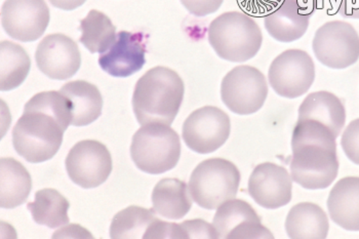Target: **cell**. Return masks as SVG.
Here are the masks:
<instances>
[{
    "mask_svg": "<svg viewBox=\"0 0 359 239\" xmlns=\"http://www.w3.org/2000/svg\"><path fill=\"white\" fill-rule=\"evenodd\" d=\"M72 123V103L61 92H42L32 97L13 130L17 153L31 163L50 161L63 143Z\"/></svg>",
    "mask_w": 359,
    "mask_h": 239,
    "instance_id": "obj_1",
    "label": "cell"
},
{
    "mask_svg": "<svg viewBox=\"0 0 359 239\" xmlns=\"http://www.w3.org/2000/svg\"><path fill=\"white\" fill-rule=\"evenodd\" d=\"M337 137L329 128L311 119H298L292 136V181L307 190L331 186L339 172Z\"/></svg>",
    "mask_w": 359,
    "mask_h": 239,
    "instance_id": "obj_2",
    "label": "cell"
},
{
    "mask_svg": "<svg viewBox=\"0 0 359 239\" xmlns=\"http://www.w3.org/2000/svg\"><path fill=\"white\" fill-rule=\"evenodd\" d=\"M185 86L176 72L163 66L148 70L135 86L133 109L141 125H170L183 103Z\"/></svg>",
    "mask_w": 359,
    "mask_h": 239,
    "instance_id": "obj_3",
    "label": "cell"
},
{
    "mask_svg": "<svg viewBox=\"0 0 359 239\" xmlns=\"http://www.w3.org/2000/svg\"><path fill=\"white\" fill-rule=\"evenodd\" d=\"M208 41L221 59L243 63L255 57L263 43L257 22L243 12H227L208 26Z\"/></svg>",
    "mask_w": 359,
    "mask_h": 239,
    "instance_id": "obj_4",
    "label": "cell"
},
{
    "mask_svg": "<svg viewBox=\"0 0 359 239\" xmlns=\"http://www.w3.org/2000/svg\"><path fill=\"white\" fill-rule=\"evenodd\" d=\"M130 156L136 167L150 175L174 169L181 157V140L176 130L165 123L142 125L133 137Z\"/></svg>",
    "mask_w": 359,
    "mask_h": 239,
    "instance_id": "obj_5",
    "label": "cell"
},
{
    "mask_svg": "<svg viewBox=\"0 0 359 239\" xmlns=\"http://www.w3.org/2000/svg\"><path fill=\"white\" fill-rule=\"evenodd\" d=\"M241 184V172L231 161L210 158L201 161L189 181V190L197 205L217 210L226 201L234 199Z\"/></svg>",
    "mask_w": 359,
    "mask_h": 239,
    "instance_id": "obj_6",
    "label": "cell"
},
{
    "mask_svg": "<svg viewBox=\"0 0 359 239\" xmlns=\"http://www.w3.org/2000/svg\"><path fill=\"white\" fill-rule=\"evenodd\" d=\"M265 75L249 65L230 70L221 83V98L226 107L238 115H250L262 109L268 96Z\"/></svg>",
    "mask_w": 359,
    "mask_h": 239,
    "instance_id": "obj_7",
    "label": "cell"
},
{
    "mask_svg": "<svg viewBox=\"0 0 359 239\" xmlns=\"http://www.w3.org/2000/svg\"><path fill=\"white\" fill-rule=\"evenodd\" d=\"M312 48L323 65L332 69H345L358 61L359 35L347 22H327L316 31Z\"/></svg>",
    "mask_w": 359,
    "mask_h": 239,
    "instance_id": "obj_8",
    "label": "cell"
},
{
    "mask_svg": "<svg viewBox=\"0 0 359 239\" xmlns=\"http://www.w3.org/2000/svg\"><path fill=\"white\" fill-rule=\"evenodd\" d=\"M316 65L307 52L287 50L278 55L268 70V81L278 96L296 99L313 85Z\"/></svg>",
    "mask_w": 359,
    "mask_h": 239,
    "instance_id": "obj_9",
    "label": "cell"
},
{
    "mask_svg": "<svg viewBox=\"0 0 359 239\" xmlns=\"http://www.w3.org/2000/svg\"><path fill=\"white\" fill-rule=\"evenodd\" d=\"M231 121L227 113L214 106L192 112L184 121L182 137L187 147L199 154L217 151L227 142Z\"/></svg>",
    "mask_w": 359,
    "mask_h": 239,
    "instance_id": "obj_10",
    "label": "cell"
},
{
    "mask_svg": "<svg viewBox=\"0 0 359 239\" xmlns=\"http://www.w3.org/2000/svg\"><path fill=\"white\" fill-rule=\"evenodd\" d=\"M73 183L83 189H93L105 183L112 172V157L101 142L83 140L73 146L65 161Z\"/></svg>",
    "mask_w": 359,
    "mask_h": 239,
    "instance_id": "obj_11",
    "label": "cell"
},
{
    "mask_svg": "<svg viewBox=\"0 0 359 239\" xmlns=\"http://www.w3.org/2000/svg\"><path fill=\"white\" fill-rule=\"evenodd\" d=\"M50 13L44 0H6L1 6V26L15 41L31 43L43 35Z\"/></svg>",
    "mask_w": 359,
    "mask_h": 239,
    "instance_id": "obj_12",
    "label": "cell"
},
{
    "mask_svg": "<svg viewBox=\"0 0 359 239\" xmlns=\"http://www.w3.org/2000/svg\"><path fill=\"white\" fill-rule=\"evenodd\" d=\"M35 60L44 75L57 81L71 78L81 66L79 46L62 33L44 37L37 46Z\"/></svg>",
    "mask_w": 359,
    "mask_h": 239,
    "instance_id": "obj_13",
    "label": "cell"
},
{
    "mask_svg": "<svg viewBox=\"0 0 359 239\" xmlns=\"http://www.w3.org/2000/svg\"><path fill=\"white\" fill-rule=\"evenodd\" d=\"M212 226L218 238H274L254 207L241 199H231L220 205Z\"/></svg>",
    "mask_w": 359,
    "mask_h": 239,
    "instance_id": "obj_14",
    "label": "cell"
},
{
    "mask_svg": "<svg viewBox=\"0 0 359 239\" xmlns=\"http://www.w3.org/2000/svg\"><path fill=\"white\" fill-rule=\"evenodd\" d=\"M249 193L264 209L276 210L292 200V179L287 169L273 163L257 165L249 179Z\"/></svg>",
    "mask_w": 359,
    "mask_h": 239,
    "instance_id": "obj_15",
    "label": "cell"
},
{
    "mask_svg": "<svg viewBox=\"0 0 359 239\" xmlns=\"http://www.w3.org/2000/svg\"><path fill=\"white\" fill-rule=\"evenodd\" d=\"M146 63L145 36L141 32L121 31L109 50L100 55L99 65L114 77H128Z\"/></svg>",
    "mask_w": 359,
    "mask_h": 239,
    "instance_id": "obj_16",
    "label": "cell"
},
{
    "mask_svg": "<svg viewBox=\"0 0 359 239\" xmlns=\"http://www.w3.org/2000/svg\"><path fill=\"white\" fill-rule=\"evenodd\" d=\"M311 14L290 0H279L264 18L266 30L279 43H289L304 36Z\"/></svg>",
    "mask_w": 359,
    "mask_h": 239,
    "instance_id": "obj_17",
    "label": "cell"
},
{
    "mask_svg": "<svg viewBox=\"0 0 359 239\" xmlns=\"http://www.w3.org/2000/svg\"><path fill=\"white\" fill-rule=\"evenodd\" d=\"M334 224L348 231H359V177H345L336 183L327 201Z\"/></svg>",
    "mask_w": 359,
    "mask_h": 239,
    "instance_id": "obj_18",
    "label": "cell"
},
{
    "mask_svg": "<svg viewBox=\"0 0 359 239\" xmlns=\"http://www.w3.org/2000/svg\"><path fill=\"white\" fill-rule=\"evenodd\" d=\"M298 119L323 123L338 138L345 127L346 109L340 98L327 90L311 93L299 107Z\"/></svg>",
    "mask_w": 359,
    "mask_h": 239,
    "instance_id": "obj_19",
    "label": "cell"
},
{
    "mask_svg": "<svg viewBox=\"0 0 359 239\" xmlns=\"http://www.w3.org/2000/svg\"><path fill=\"white\" fill-rule=\"evenodd\" d=\"M189 186L175 178H165L155 185L152 192L153 210L159 216L170 220H180L192 207Z\"/></svg>",
    "mask_w": 359,
    "mask_h": 239,
    "instance_id": "obj_20",
    "label": "cell"
},
{
    "mask_svg": "<svg viewBox=\"0 0 359 239\" xmlns=\"http://www.w3.org/2000/svg\"><path fill=\"white\" fill-rule=\"evenodd\" d=\"M285 232L292 239L327 238L330 222L325 212L313 203H300L290 210Z\"/></svg>",
    "mask_w": 359,
    "mask_h": 239,
    "instance_id": "obj_21",
    "label": "cell"
},
{
    "mask_svg": "<svg viewBox=\"0 0 359 239\" xmlns=\"http://www.w3.org/2000/svg\"><path fill=\"white\" fill-rule=\"evenodd\" d=\"M60 92L72 103V123L86 127L96 121L103 109V98L96 86L86 81H74L62 86Z\"/></svg>",
    "mask_w": 359,
    "mask_h": 239,
    "instance_id": "obj_22",
    "label": "cell"
},
{
    "mask_svg": "<svg viewBox=\"0 0 359 239\" xmlns=\"http://www.w3.org/2000/svg\"><path fill=\"white\" fill-rule=\"evenodd\" d=\"M0 205L15 209L27 200L32 190V179L26 168L11 157L0 161Z\"/></svg>",
    "mask_w": 359,
    "mask_h": 239,
    "instance_id": "obj_23",
    "label": "cell"
},
{
    "mask_svg": "<svg viewBox=\"0 0 359 239\" xmlns=\"http://www.w3.org/2000/svg\"><path fill=\"white\" fill-rule=\"evenodd\" d=\"M33 220L39 225L55 228L70 222L68 210L69 201L59 191L52 188L39 190L35 193V200L27 205Z\"/></svg>",
    "mask_w": 359,
    "mask_h": 239,
    "instance_id": "obj_24",
    "label": "cell"
},
{
    "mask_svg": "<svg viewBox=\"0 0 359 239\" xmlns=\"http://www.w3.org/2000/svg\"><path fill=\"white\" fill-rule=\"evenodd\" d=\"M1 54V75L0 90L2 92L15 90L27 78L31 68L30 57L19 44L2 41L0 43Z\"/></svg>",
    "mask_w": 359,
    "mask_h": 239,
    "instance_id": "obj_25",
    "label": "cell"
},
{
    "mask_svg": "<svg viewBox=\"0 0 359 239\" xmlns=\"http://www.w3.org/2000/svg\"><path fill=\"white\" fill-rule=\"evenodd\" d=\"M81 29L83 31L81 43L92 54H103L116 41V27L107 15L99 11H90L81 20Z\"/></svg>",
    "mask_w": 359,
    "mask_h": 239,
    "instance_id": "obj_26",
    "label": "cell"
},
{
    "mask_svg": "<svg viewBox=\"0 0 359 239\" xmlns=\"http://www.w3.org/2000/svg\"><path fill=\"white\" fill-rule=\"evenodd\" d=\"M154 210L130 205L117 212L110 226L111 238H144L155 220Z\"/></svg>",
    "mask_w": 359,
    "mask_h": 239,
    "instance_id": "obj_27",
    "label": "cell"
},
{
    "mask_svg": "<svg viewBox=\"0 0 359 239\" xmlns=\"http://www.w3.org/2000/svg\"><path fill=\"white\" fill-rule=\"evenodd\" d=\"M341 146L348 159L359 165V118L352 121L345 128Z\"/></svg>",
    "mask_w": 359,
    "mask_h": 239,
    "instance_id": "obj_28",
    "label": "cell"
},
{
    "mask_svg": "<svg viewBox=\"0 0 359 239\" xmlns=\"http://www.w3.org/2000/svg\"><path fill=\"white\" fill-rule=\"evenodd\" d=\"M144 238H187L181 224L168 223L155 218Z\"/></svg>",
    "mask_w": 359,
    "mask_h": 239,
    "instance_id": "obj_29",
    "label": "cell"
},
{
    "mask_svg": "<svg viewBox=\"0 0 359 239\" xmlns=\"http://www.w3.org/2000/svg\"><path fill=\"white\" fill-rule=\"evenodd\" d=\"M187 238H218L214 226L201 219L184 221L181 223Z\"/></svg>",
    "mask_w": 359,
    "mask_h": 239,
    "instance_id": "obj_30",
    "label": "cell"
},
{
    "mask_svg": "<svg viewBox=\"0 0 359 239\" xmlns=\"http://www.w3.org/2000/svg\"><path fill=\"white\" fill-rule=\"evenodd\" d=\"M224 0H181L186 10L195 17L214 14L223 4Z\"/></svg>",
    "mask_w": 359,
    "mask_h": 239,
    "instance_id": "obj_31",
    "label": "cell"
},
{
    "mask_svg": "<svg viewBox=\"0 0 359 239\" xmlns=\"http://www.w3.org/2000/svg\"><path fill=\"white\" fill-rule=\"evenodd\" d=\"M339 14L347 19H359V0H334Z\"/></svg>",
    "mask_w": 359,
    "mask_h": 239,
    "instance_id": "obj_32",
    "label": "cell"
},
{
    "mask_svg": "<svg viewBox=\"0 0 359 239\" xmlns=\"http://www.w3.org/2000/svg\"><path fill=\"white\" fill-rule=\"evenodd\" d=\"M93 238L84 228L79 225H69L55 232L53 238Z\"/></svg>",
    "mask_w": 359,
    "mask_h": 239,
    "instance_id": "obj_33",
    "label": "cell"
},
{
    "mask_svg": "<svg viewBox=\"0 0 359 239\" xmlns=\"http://www.w3.org/2000/svg\"><path fill=\"white\" fill-rule=\"evenodd\" d=\"M86 0H50L55 8L63 11H73L83 6Z\"/></svg>",
    "mask_w": 359,
    "mask_h": 239,
    "instance_id": "obj_34",
    "label": "cell"
},
{
    "mask_svg": "<svg viewBox=\"0 0 359 239\" xmlns=\"http://www.w3.org/2000/svg\"><path fill=\"white\" fill-rule=\"evenodd\" d=\"M290 1L294 2L297 6H300L302 10L311 15L314 14L319 4V0H290Z\"/></svg>",
    "mask_w": 359,
    "mask_h": 239,
    "instance_id": "obj_35",
    "label": "cell"
}]
</instances>
